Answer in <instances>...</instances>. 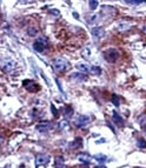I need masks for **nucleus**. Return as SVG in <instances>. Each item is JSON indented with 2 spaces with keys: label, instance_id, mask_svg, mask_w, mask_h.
I'll list each match as a JSON object with an SVG mask.
<instances>
[{
  "label": "nucleus",
  "instance_id": "obj_9",
  "mask_svg": "<svg viewBox=\"0 0 146 168\" xmlns=\"http://www.w3.org/2000/svg\"><path fill=\"white\" fill-rule=\"evenodd\" d=\"M92 36L97 39H101L103 36H105V29L103 27H93L91 31Z\"/></svg>",
  "mask_w": 146,
  "mask_h": 168
},
{
  "label": "nucleus",
  "instance_id": "obj_13",
  "mask_svg": "<svg viewBox=\"0 0 146 168\" xmlns=\"http://www.w3.org/2000/svg\"><path fill=\"white\" fill-rule=\"evenodd\" d=\"M112 118H113V122H116L118 126H123V125H124V120H123V118H121L117 112H113Z\"/></svg>",
  "mask_w": 146,
  "mask_h": 168
},
{
  "label": "nucleus",
  "instance_id": "obj_1",
  "mask_svg": "<svg viewBox=\"0 0 146 168\" xmlns=\"http://www.w3.org/2000/svg\"><path fill=\"white\" fill-rule=\"evenodd\" d=\"M70 62L67 61L64 58H55L53 59V68L58 73H63L70 70Z\"/></svg>",
  "mask_w": 146,
  "mask_h": 168
},
{
  "label": "nucleus",
  "instance_id": "obj_30",
  "mask_svg": "<svg viewBox=\"0 0 146 168\" xmlns=\"http://www.w3.org/2000/svg\"><path fill=\"white\" fill-rule=\"evenodd\" d=\"M94 168H106L105 166H97V167H94Z\"/></svg>",
  "mask_w": 146,
  "mask_h": 168
},
{
  "label": "nucleus",
  "instance_id": "obj_7",
  "mask_svg": "<svg viewBox=\"0 0 146 168\" xmlns=\"http://www.w3.org/2000/svg\"><path fill=\"white\" fill-rule=\"evenodd\" d=\"M52 127H53V125L51 124L50 121H41V122H39L36 125V129L40 133H46L50 132L52 129Z\"/></svg>",
  "mask_w": 146,
  "mask_h": 168
},
{
  "label": "nucleus",
  "instance_id": "obj_11",
  "mask_svg": "<svg viewBox=\"0 0 146 168\" xmlns=\"http://www.w3.org/2000/svg\"><path fill=\"white\" fill-rule=\"evenodd\" d=\"M79 71L84 72V73H90V71H91V66L89 65V63H85V62H79V63H77V66H75Z\"/></svg>",
  "mask_w": 146,
  "mask_h": 168
},
{
  "label": "nucleus",
  "instance_id": "obj_32",
  "mask_svg": "<svg viewBox=\"0 0 146 168\" xmlns=\"http://www.w3.org/2000/svg\"><path fill=\"white\" fill-rule=\"evenodd\" d=\"M82 168H89V167H87V166H82Z\"/></svg>",
  "mask_w": 146,
  "mask_h": 168
},
{
  "label": "nucleus",
  "instance_id": "obj_22",
  "mask_svg": "<svg viewBox=\"0 0 146 168\" xmlns=\"http://www.w3.org/2000/svg\"><path fill=\"white\" fill-rule=\"evenodd\" d=\"M138 122H139V125H140L141 127H145L146 126V114L140 115V116L138 118Z\"/></svg>",
  "mask_w": 146,
  "mask_h": 168
},
{
  "label": "nucleus",
  "instance_id": "obj_29",
  "mask_svg": "<svg viewBox=\"0 0 146 168\" xmlns=\"http://www.w3.org/2000/svg\"><path fill=\"white\" fill-rule=\"evenodd\" d=\"M141 31H143V32H144V33L146 34V25H144V26L141 27Z\"/></svg>",
  "mask_w": 146,
  "mask_h": 168
},
{
  "label": "nucleus",
  "instance_id": "obj_3",
  "mask_svg": "<svg viewBox=\"0 0 146 168\" xmlns=\"http://www.w3.org/2000/svg\"><path fill=\"white\" fill-rule=\"evenodd\" d=\"M46 47H47V40L45 38H38L33 44V48L36 52H44Z\"/></svg>",
  "mask_w": 146,
  "mask_h": 168
},
{
  "label": "nucleus",
  "instance_id": "obj_4",
  "mask_svg": "<svg viewBox=\"0 0 146 168\" xmlns=\"http://www.w3.org/2000/svg\"><path fill=\"white\" fill-rule=\"evenodd\" d=\"M74 122H75V125L78 127H85V126H87V125L90 124V116L84 114L77 115L74 118Z\"/></svg>",
  "mask_w": 146,
  "mask_h": 168
},
{
  "label": "nucleus",
  "instance_id": "obj_25",
  "mask_svg": "<svg viewBox=\"0 0 146 168\" xmlns=\"http://www.w3.org/2000/svg\"><path fill=\"white\" fill-rule=\"evenodd\" d=\"M137 145L139 148H146V141L141 138V139H139L137 141Z\"/></svg>",
  "mask_w": 146,
  "mask_h": 168
},
{
  "label": "nucleus",
  "instance_id": "obj_14",
  "mask_svg": "<svg viewBox=\"0 0 146 168\" xmlns=\"http://www.w3.org/2000/svg\"><path fill=\"white\" fill-rule=\"evenodd\" d=\"M58 128L61 131V132H66V131H68L70 129V122L68 121H66V120H63V121H60L59 125H58Z\"/></svg>",
  "mask_w": 146,
  "mask_h": 168
},
{
  "label": "nucleus",
  "instance_id": "obj_10",
  "mask_svg": "<svg viewBox=\"0 0 146 168\" xmlns=\"http://www.w3.org/2000/svg\"><path fill=\"white\" fill-rule=\"evenodd\" d=\"M71 79L73 81H86L87 77H86V73L80 72V73H73L72 75H71Z\"/></svg>",
  "mask_w": 146,
  "mask_h": 168
},
{
  "label": "nucleus",
  "instance_id": "obj_31",
  "mask_svg": "<svg viewBox=\"0 0 146 168\" xmlns=\"http://www.w3.org/2000/svg\"><path fill=\"white\" fill-rule=\"evenodd\" d=\"M144 132L146 133V126H145V127H144Z\"/></svg>",
  "mask_w": 146,
  "mask_h": 168
},
{
  "label": "nucleus",
  "instance_id": "obj_24",
  "mask_svg": "<svg viewBox=\"0 0 146 168\" xmlns=\"http://www.w3.org/2000/svg\"><path fill=\"white\" fill-rule=\"evenodd\" d=\"M94 160H97L98 162H105L106 161V156L103 155V154H98V155H94Z\"/></svg>",
  "mask_w": 146,
  "mask_h": 168
},
{
  "label": "nucleus",
  "instance_id": "obj_16",
  "mask_svg": "<svg viewBox=\"0 0 146 168\" xmlns=\"http://www.w3.org/2000/svg\"><path fill=\"white\" fill-rule=\"evenodd\" d=\"M132 27V25L130 24V22H121V24H119V31H121V32H125V31H128L130 28Z\"/></svg>",
  "mask_w": 146,
  "mask_h": 168
},
{
  "label": "nucleus",
  "instance_id": "obj_20",
  "mask_svg": "<svg viewBox=\"0 0 146 168\" xmlns=\"http://www.w3.org/2000/svg\"><path fill=\"white\" fill-rule=\"evenodd\" d=\"M65 113L64 115L66 116V118H71L73 115V109H72V107H70V106H67V107H65Z\"/></svg>",
  "mask_w": 146,
  "mask_h": 168
},
{
  "label": "nucleus",
  "instance_id": "obj_23",
  "mask_svg": "<svg viewBox=\"0 0 146 168\" xmlns=\"http://www.w3.org/2000/svg\"><path fill=\"white\" fill-rule=\"evenodd\" d=\"M125 2L130 4V5H139V4L146 2V0H125Z\"/></svg>",
  "mask_w": 146,
  "mask_h": 168
},
{
  "label": "nucleus",
  "instance_id": "obj_12",
  "mask_svg": "<svg viewBox=\"0 0 146 168\" xmlns=\"http://www.w3.org/2000/svg\"><path fill=\"white\" fill-rule=\"evenodd\" d=\"M14 68V62H12V61H2V70L5 72H11L12 70Z\"/></svg>",
  "mask_w": 146,
  "mask_h": 168
},
{
  "label": "nucleus",
  "instance_id": "obj_27",
  "mask_svg": "<svg viewBox=\"0 0 146 168\" xmlns=\"http://www.w3.org/2000/svg\"><path fill=\"white\" fill-rule=\"evenodd\" d=\"M27 33H28V36H34L36 34V28H34V27H31V28H28Z\"/></svg>",
  "mask_w": 146,
  "mask_h": 168
},
{
  "label": "nucleus",
  "instance_id": "obj_18",
  "mask_svg": "<svg viewBox=\"0 0 146 168\" xmlns=\"http://www.w3.org/2000/svg\"><path fill=\"white\" fill-rule=\"evenodd\" d=\"M78 159L80 160L82 162H86V163H90L91 162V158L89 155H86V154H79L78 155Z\"/></svg>",
  "mask_w": 146,
  "mask_h": 168
},
{
  "label": "nucleus",
  "instance_id": "obj_6",
  "mask_svg": "<svg viewBox=\"0 0 146 168\" xmlns=\"http://www.w3.org/2000/svg\"><path fill=\"white\" fill-rule=\"evenodd\" d=\"M48 161H50V155H47V154H38L36 156V167H40V166H45L48 163Z\"/></svg>",
  "mask_w": 146,
  "mask_h": 168
},
{
  "label": "nucleus",
  "instance_id": "obj_26",
  "mask_svg": "<svg viewBox=\"0 0 146 168\" xmlns=\"http://www.w3.org/2000/svg\"><path fill=\"white\" fill-rule=\"evenodd\" d=\"M112 102L114 104V106H119V104H120V101H119V97L117 95V94H113L112 95Z\"/></svg>",
  "mask_w": 146,
  "mask_h": 168
},
{
  "label": "nucleus",
  "instance_id": "obj_8",
  "mask_svg": "<svg viewBox=\"0 0 146 168\" xmlns=\"http://www.w3.org/2000/svg\"><path fill=\"white\" fill-rule=\"evenodd\" d=\"M117 13V11L114 7H111V6H103L101 9V15H104V18H107V17H112Z\"/></svg>",
  "mask_w": 146,
  "mask_h": 168
},
{
  "label": "nucleus",
  "instance_id": "obj_2",
  "mask_svg": "<svg viewBox=\"0 0 146 168\" xmlns=\"http://www.w3.org/2000/svg\"><path fill=\"white\" fill-rule=\"evenodd\" d=\"M119 57H120V53L116 48H109L104 52V59L109 63H114L119 59Z\"/></svg>",
  "mask_w": 146,
  "mask_h": 168
},
{
  "label": "nucleus",
  "instance_id": "obj_17",
  "mask_svg": "<svg viewBox=\"0 0 146 168\" xmlns=\"http://www.w3.org/2000/svg\"><path fill=\"white\" fill-rule=\"evenodd\" d=\"M98 5H99V0H89V6H90V9H91V11L97 9Z\"/></svg>",
  "mask_w": 146,
  "mask_h": 168
},
{
  "label": "nucleus",
  "instance_id": "obj_5",
  "mask_svg": "<svg viewBox=\"0 0 146 168\" xmlns=\"http://www.w3.org/2000/svg\"><path fill=\"white\" fill-rule=\"evenodd\" d=\"M23 85L31 93H36V92H38L40 89V87L38 86V84H36V81H33V80H24Z\"/></svg>",
  "mask_w": 146,
  "mask_h": 168
},
{
  "label": "nucleus",
  "instance_id": "obj_15",
  "mask_svg": "<svg viewBox=\"0 0 146 168\" xmlns=\"http://www.w3.org/2000/svg\"><path fill=\"white\" fill-rule=\"evenodd\" d=\"M55 168H65V161L63 156L55 158Z\"/></svg>",
  "mask_w": 146,
  "mask_h": 168
},
{
  "label": "nucleus",
  "instance_id": "obj_33",
  "mask_svg": "<svg viewBox=\"0 0 146 168\" xmlns=\"http://www.w3.org/2000/svg\"><path fill=\"white\" fill-rule=\"evenodd\" d=\"M137 168H141V167H137Z\"/></svg>",
  "mask_w": 146,
  "mask_h": 168
},
{
  "label": "nucleus",
  "instance_id": "obj_28",
  "mask_svg": "<svg viewBox=\"0 0 146 168\" xmlns=\"http://www.w3.org/2000/svg\"><path fill=\"white\" fill-rule=\"evenodd\" d=\"M51 109H52V113H53V115H54L55 118H58V111L55 109V107H54V105H51Z\"/></svg>",
  "mask_w": 146,
  "mask_h": 168
},
{
  "label": "nucleus",
  "instance_id": "obj_21",
  "mask_svg": "<svg viewBox=\"0 0 146 168\" xmlns=\"http://www.w3.org/2000/svg\"><path fill=\"white\" fill-rule=\"evenodd\" d=\"M74 148H80L82 146V138H77L75 140H74V142H73V145H72Z\"/></svg>",
  "mask_w": 146,
  "mask_h": 168
},
{
  "label": "nucleus",
  "instance_id": "obj_19",
  "mask_svg": "<svg viewBox=\"0 0 146 168\" xmlns=\"http://www.w3.org/2000/svg\"><path fill=\"white\" fill-rule=\"evenodd\" d=\"M90 73L94 74V75H100L101 70L98 67V66H91V71H90Z\"/></svg>",
  "mask_w": 146,
  "mask_h": 168
}]
</instances>
